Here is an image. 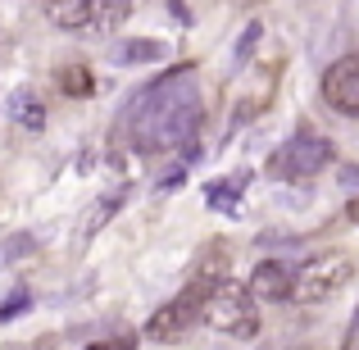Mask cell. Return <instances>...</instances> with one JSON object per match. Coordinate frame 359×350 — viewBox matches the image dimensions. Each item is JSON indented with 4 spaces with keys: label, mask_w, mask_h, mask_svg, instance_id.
Here are the masks:
<instances>
[{
    "label": "cell",
    "mask_w": 359,
    "mask_h": 350,
    "mask_svg": "<svg viewBox=\"0 0 359 350\" xmlns=\"http://www.w3.org/2000/svg\"><path fill=\"white\" fill-rule=\"evenodd\" d=\"M291 282H296V273L282 260H264V264H255V273H250V296L282 305V300H291Z\"/></svg>",
    "instance_id": "7"
},
{
    "label": "cell",
    "mask_w": 359,
    "mask_h": 350,
    "mask_svg": "<svg viewBox=\"0 0 359 350\" xmlns=\"http://www.w3.org/2000/svg\"><path fill=\"white\" fill-rule=\"evenodd\" d=\"M341 350H359V305L351 314V323H346V337H341Z\"/></svg>",
    "instance_id": "19"
},
{
    "label": "cell",
    "mask_w": 359,
    "mask_h": 350,
    "mask_svg": "<svg viewBox=\"0 0 359 350\" xmlns=\"http://www.w3.org/2000/svg\"><path fill=\"white\" fill-rule=\"evenodd\" d=\"M259 32H264V27H259V23H250V27H245V36L237 41V60H241V64L250 60V51H255V41H259Z\"/></svg>",
    "instance_id": "18"
},
{
    "label": "cell",
    "mask_w": 359,
    "mask_h": 350,
    "mask_svg": "<svg viewBox=\"0 0 359 350\" xmlns=\"http://www.w3.org/2000/svg\"><path fill=\"white\" fill-rule=\"evenodd\" d=\"M123 201H128V187H118V191H109V196H100V201L96 205H91V210H87V219H82L78 223V250H87V245H91V236H96L100 228H105V223L109 219H114V214H118V205Z\"/></svg>",
    "instance_id": "8"
},
{
    "label": "cell",
    "mask_w": 359,
    "mask_h": 350,
    "mask_svg": "<svg viewBox=\"0 0 359 350\" xmlns=\"http://www.w3.org/2000/svg\"><path fill=\"white\" fill-rule=\"evenodd\" d=\"M114 64H150V60H168V46L164 41H150V36H132V41H118L109 51Z\"/></svg>",
    "instance_id": "12"
},
{
    "label": "cell",
    "mask_w": 359,
    "mask_h": 350,
    "mask_svg": "<svg viewBox=\"0 0 359 350\" xmlns=\"http://www.w3.org/2000/svg\"><path fill=\"white\" fill-rule=\"evenodd\" d=\"M168 9L177 14V23H182V27H191V9H187V0H168Z\"/></svg>",
    "instance_id": "21"
},
{
    "label": "cell",
    "mask_w": 359,
    "mask_h": 350,
    "mask_svg": "<svg viewBox=\"0 0 359 350\" xmlns=\"http://www.w3.org/2000/svg\"><path fill=\"white\" fill-rule=\"evenodd\" d=\"M201 318L214 328V332H228V337H255L259 332V314H255V296L232 278H214L210 282V296H205Z\"/></svg>",
    "instance_id": "2"
},
{
    "label": "cell",
    "mask_w": 359,
    "mask_h": 350,
    "mask_svg": "<svg viewBox=\"0 0 359 350\" xmlns=\"http://www.w3.org/2000/svg\"><path fill=\"white\" fill-rule=\"evenodd\" d=\"M210 282L214 278H196L187 291H177V296L146 323V337H155V342H177V337H187L196 323H201V309H205V296H210Z\"/></svg>",
    "instance_id": "5"
},
{
    "label": "cell",
    "mask_w": 359,
    "mask_h": 350,
    "mask_svg": "<svg viewBox=\"0 0 359 350\" xmlns=\"http://www.w3.org/2000/svg\"><path fill=\"white\" fill-rule=\"evenodd\" d=\"M351 278H355L351 255L327 250V255L309 260L305 269L296 273V282H291V300H296V305H327L332 296H341V291H346V282H351Z\"/></svg>",
    "instance_id": "4"
},
{
    "label": "cell",
    "mask_w": 359,
    "mask_h": 350,
    "mask_svg": "<svg viewBox=\"0 0 359 350\" xmlns=\"http://www.w3.org/2000/svg\"><path fill=\"white\" fill-rule=\"evenodd\" d=\"M341 187H346V191H359V168H355V164L341 168Z\"/></svg>",
    "instance_id": "22"
},
{
    "label": "cell",
    "mask_w": 359,
    "mask_h": 350,
    "mask_svg": "<svg viewBox=\"0 0 359 350\" xmlns=\"http://www.w3.org/2000/svg\"><path fill=\"white\" fill-rule=\"evenodd\" d=\"M187 182V168H173L168 177H159V191H173V187H182Z\"/></svg>",
    "instance_id": "20"
},
{
    "label": "cell",
    "mask_w": 359,
    "mask_h": 350,
    "mask_svg": "<svg viewBox=\"0 0 359 350\" xmlns=\"http://www.w3.org/2000/svg\"><path fill=\"white\" fill-rule=\"evenodd\" d=\"M32 250H36V236H32V232H14V236H5V241H0V269H9V264L27 260Z\"/></svg>",
    "instance_id": "15"
},
{
    "label": "cell",
    "mask_w": 359,
    "mask_h": 350,
    "mask_svg": "<svg viewBox=\"0 0 359 350\" xmlns=\"http://www.w3.org/2000/svg\"><path fill=\"white\" fill-rule=\"evenodd\" d=\"M46 18L60 32H87L91 27V0H46Z\"/></svg>",
    "instance_id": "9"
},
{
    "label": "cell",
    "mask_w": 359,
    "mask_h": 350,
    "mask_svg": "<svg viewBox=\"0 0 359 350\" xmlns=\"http://www.w3.org/2000/svg\"><path fill=\"white\" fill-rule=\"evenodd\" d=\"M9 119H14L23 132H41V128H46V105H41V96H36V91H27V87H18L14 96H9Z\"/></svg>",
    "instance_id": "11"
},
{
    "label": "cell",
    "mask_w": 359,
    "mask_h": 350,
    "mask_svg": "<svg viewBox=\"0 0 359 350\" xmlns=\"http://www.w3.org/2000/svg\"><path fill=\"white\" fill-rule=\"evenodd\" d=\"M87 350H137V337L118 332V337H100V342H91Z\"/></svg>",
    "instance_id": "17"
},
{
    "label": "cell",
    "mask_w": 359,
    "mask_h": 350,
    "mask_svg": "<svg viewBox=\"0 0 359 350\" xmlns=\"http://www.w3.org/2000/svg\"><path fill=\"white\" fill-rule=\"evenodd\" d=\"M273 350H314V346H273Z\"/></svg>",
    "instance_id": "24"
},
{
    "label": "cell",
    "mask_w": 359,
    "mask_h": 350,
    "mask_svg": "<svg viewBox=\"0 0 359 350\" xmlns=\"http://www.w3.org/2000/svg\"><path fill=\"white\" fill-rule=\"evenodd\" d=\"M346 219H351V223H355V228H359V196H355V201H351V205H346Z\"/></svg>",
    "instance_id": "23"
},
{
    "label": "cell",
    "mask_w": 359,
    "mask_h": 350,
    "mask_svg": "<svg viewBox=\"0 0 359 350\" xmlns=\"http://www.w3.org/2000/svg\"><path fill=\"white\" fill-rule=\"evenodd\" d=\"M332 141L318 137V132H296L291 141H282L278 150L269 155V173L278 177V182H309V177H318L327 164H332Z\"/></svg>",
    "instance_id": "3"
},
{
    "label": "cell",
    "mask_w": 359,
    "mask_h": 350,
    "mask_svg": "<svg viewBox=\"0 0 359 350\" xmlns=\"http://www.w3.org/2000/svg\"><path fill=\"white\" fill-rule=\"evenodd\" d=\"M323 100H327V109H337V114L359 119V55H346V60L327 64Z\"/></svg>",
    "instance_id": "6"
},
{
    "label": "cell",
    "mask_w": 359,
    "mask_h": 350,
    "mask_svg": "<svg viewBox=\"0 0 359 350\" xmlns=\"http://www.w3.org/2000/svg\"><path fill=\"white\" fill-rule=\"evenodd\" d=\"M245 182H250V173H232V177L210 182V187H205V205H210V210H219V214H237Z\"/></svg>",
    "instance_id": "10"
},
{
    "label": "cell",
    "mask_w": 359,
    "mask_h": 350,
    "mask_svg": "<svg viewBox=\"0 0 359 350\" xmlns=\"http://www.w3.org/2000/svg\"><path fill=\"white\" fill-rule=\"evenodd\" d=\"M132 5H137V0H91V27H100V32L118 27L123 18L132 14Z\"/></svg>",
    "instance_id": "14"
},
{
    "label": "cell",
    "mask_w": 359,
    "mask_h": 350,
    "mask_svg": "<svg viewBox=\"0 0 359 350\" xmlns=\"http://www.w3.org/2000/svg\"><path fill=\"white\" fill-rule=\"evenodd\" d=\"M27 305H32V296H27V287H18L14 296H9L5 305H0V323H14L18 314H27Z\"/></svg>",
    "instance_id": "16"
},
{
    "label": "cell",
    "mask_w": 359,
    "mask_h": 350,
    "mask_svg": "<svg viewBox=\"0 0 359 350\" xmlns=\"http://www.w3.org/2000/svg\"><path fill=\"white\" fill-rule=\"evenodd\" d=\"M60 87H64V96H73V100L96 96V78H91L87 64H69V69H60Z\"/></svg>",
    "instance_id": "13"
},
{
    "label": "cell",
    "mask_w": 359,
    "mask_h": 350,
    "mask_svg": "<svg viewBox=\"0 0 359 350\" xmlns=\"http://www.w3.org/2000/svg\"><path fill=\"white\" fill-rule=\"evenodd\" d=\"M205 123V96H201V69L196 64H177L159 82H150L123 114V137L141 155H159V150L187 146L196 155V132Z\"/></svg>",
    "instance_id": "1"
}]
</instances>
